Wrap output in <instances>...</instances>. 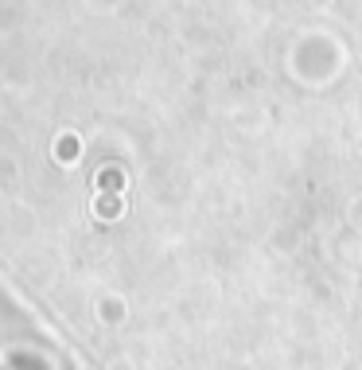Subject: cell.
<instances>
[{
    "label": "cell",
    "mask_w": 362,
    "mask_h": 370,
    "mask_svg": "<svg viewBox=\"0 0 362 370\" xmlns=\"http://www.w3.org/2000/svg\"><path fill=\"white\" fill-rule=\"evenodd\" d=\"M98 207H102V214H117V211H121L117 199H98Z\"/></svg>",
    "instance_id": "6da1fadb"
}]
</instances>
